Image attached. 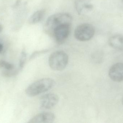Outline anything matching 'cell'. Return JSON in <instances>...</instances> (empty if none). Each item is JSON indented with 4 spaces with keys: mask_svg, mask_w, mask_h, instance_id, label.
<instances>
[{
    "mask_svg": "<svg viewBox=\"0 0 123 123\" xmlns=\"http://www.w3.org/2000/svg\"><path fill=\"white\" fill-rule=\"evenodd\" d=\"M55 84V81L50 78L41 79L28 86L25 90V93L29 97H35L50 90Z\"/></svg>",
    "mask_w": 123,
    "mask_h": 123,
    "instance_id": "cell-1",
    "label": "cell"
},
{
    "mask_svg": "<svg viewBox=\"0 0 123 123\" xmlns=\"http://www.w3.org/2000/svg\"><path fill=\"white\" fill-rule=\"evenodd\" d=\"M71 16L66 13H60L53 14L48 17L44 26L45 32L50 34L57 26L65 23L71 24Z\"/></svg>",
    "mask_w": 123,
    "mask_h": 123,
    "instance_id": "cell-2",
    "label": "cell"
},
{
    "mask_svg": "<svg viewBox=\"0 0 123 123\" xmlns=\"http://www.w3.org/2000/svg\"><path fill=\"white\" fill-rule=\"evenodd\" d=\"M68 60V55L65 52L62 51H57L50 55L49 65L53 70L60 71L66 68Z\"/></svg>",
    "mask_w": 123,
    "mask_h": 123,
    "instance_id": "cell-3",
    "label": "cell"
},
{
    "mask_svg": "<svg viewBox=\"0 0 123 123\" xmlns=\"http://www.w3.org/2000/svg\"><path fill=\"white\" fill-rule=\"evenodd\" d=\"M95 32V29L92 25L85 23L77 27L74 31V37L79 41H88L93 37Z\"/></svg>",
    "mask_w": 123,
    "mask_h": 123,
    "instance_id": "cell-4",
    "label": "cell"
},
{
    "mask_svg": "<svg viewBox=\"0 0 123 123\" xmlns=\"http://www.w3.org/2000/svg\"><path fill=\"white\" fill-rule=\"evenodd\" d=\"M71 24H62L54 29L51 35H53L57 42L62 44L67 39L70 33Z\"/></svg>",
    "mask_w": 123,
    "mask_h": 123,
    "instance_id": "cell-5",
    "label": "cell"
},
{
    "mask_svg": "<svg viewBox=\"0 0 123 123\" xmlns=\"http://www.w3.org/2000/svg\"><path fill=\"white\" fill-rule=\"evenodd\" d=\"M59 101V97L56 94L53 93L45 94L40 98V108L42 110H50L56 106Z\"/></svg>",
    "mask_w": 123,
    "mask_h": 123,
    "instance_id": "cell-6",
    "label": "cell"
},
{
    "mask_svg": "<svg viewBox=\"0 0 123 123\" xmlns=\"http://www.w3.org/2000/svg\"><path fill=\"white\" fill-rule=\"evenodd\" d=\"M109 76L116 82L123 81V63H117L113 65L109 70Z\"/></svg>",
    "mask_w": 123,
    "mask_h": 123,
    "instance_id": "cell-7",
    "label": "cell"
},
{
    "mask_svg": "<svg viewBox=\"0 0 123 123\" xmlns=\"http://www.w3.org/2000/svg\"><path fill=\"white\" fill-rule=\"evenodd\" d=\"M55 114L52 113L45 112L39 113L32 118L29 123H50L55 119Z\"/></svg>",
    "mask_w": 123,
    "mask_h": 123,
    "instance_id": "cell-8",
    "label": "cell"
},
{
    "mask_svg": "<svg viewBox=\"0 0 123 123\" xmlns=\"http://www.w3.org/2000/svg\"><path fill=\"white\" fill-rule=\"evenodd\" d=\"M91 1V0H75V8L79 14L92 9L93 6L90 4Z\"/></svg>",
    "mask_w": 123,
    "mask_h": 123,
    "instance_id": "cell-9",
    "label": "cell"
},
{
    "mask_svg": "<svg viewBox=\"0 0 123 123\" xmlns=\"http://www.w3.org/2000/svg\"><path fill=\"white\" fill-rule=\"evenodd\" d=\"M109 44L113 48L123 51V35H117L111 37L109 39Z\"/></svg>",
    "mask_w": 123,
    "mask_h": 123,
    "instance_id": "cell-10",
    "label": "cell"
},
{
    "mask_svg": "<svg viewBox=\"0 0 123 123\" xmlns=\"http://www.w3.org/2000/svg\"><path fill=\"white\" fill-rule=\"evenodd\" d=\"M45 14V11L43 9L35 12L31 16L29 20L30 24H35L39 22L43 19Z\"/></svg>",
    "mask_w": 123,
    "mask_h": 123,
    "instance_id": "cell-11",
    "label": "cell"
},
{
    "mask_svg": "<svg viewBox=\"0 0 123 123\" xmlns=\"http://www.w3.org/2000/svg\"><path fill=\"white\" fill-rule=\"evenodd\" d=\"M21 71L19 68L18 69H13L12 70H5L3 71L1 73L2 76L6 77H11L16 76Z\"/></svg>",
    "mask_w": 123,
    "mask_h": 123,
    "instance_id": "cell-12",
    "label": "cell"
},
{
    "mask_svg": "<svg viewBox=\"0 0 123 123\" xmlns=\"http://www.w3.org/2000/svg\"><path fill=\"white\" fill-rule=\"evenodd\" d=\"M0 68H4L6 70H12L14 69V66L6 61L0 60Z\"/></svg>",
    "mask_w": 123,
    "mask_h": 123,
    "instance_id": "cell-13",
    "label": "cell"
},
{
    "mask_svg": "<svg viewBox=\"0 0 123 123\" xmlns=\"http://www.w3.org/2000/svg\"><path fill=\"white\" fill-rule=\"evenodd\" d=\"M26 52L24 51H22L21 54V57L19 60V68L21 70L23 69L24 66L26 61Z\"/></svg>",
    "mask_w": 123,
    "mask_h": 123,
    "instance_id": "cell-14",
    "label": "cell"
},
{
    "mask_svg": "<svg viewBox=\"0 0 123 123\" xmlns=\"http://www.w3.org/2000/svg\"><path fill=\"white\" fill-rule=\"evenodd\" d=\"M3 45L1 43H0V53L3 50Z\"/></svg>",
    "mask_w": 123,
    "mask_h": 123,
    "instance_id": "cell-15",
    "label": "cell"
},
{
    "mask_svg": "<svg viewBox=\"0 0 123 123\" xmlns=\"http://www.w3.org/2000/svg\"><path fill=\"white\" fill-rule=\"evenodd\" d=\"M3 30V26L1 24H0V33L2 32Z\"/></svg>",
    "mask_w": 123,
    "mask_h": 123,
    "instance_id": "cell-16",
    "label": "cell"
},
{
    "mask_svg": "<svg viewBox=\"0 0 123 123\" xmlns=\"http://www.w3.org/2000/svg\"></svg>",
    "mask_w": 123,
    "mask_h": 123,
    "instance_id": "cell-17",
    "label": "cell"
},
{
    "mask_svg": "<svg viewBox=\"0 0 123 123\" xmlns=\"http://www.w3.org/2000/svg\"></svg>",
    "mask_w": 123,
    "mask_h": 123,
    "instance_id": "cell-18",
    "label": "cell"
}]
</instances>
